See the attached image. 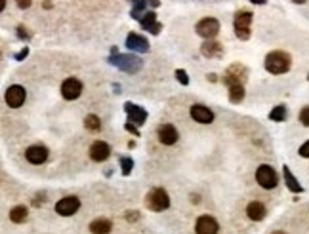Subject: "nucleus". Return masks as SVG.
I'll use <instances>...</instances> for the list:
<instances>
[{
	"instance_id": "1",
	"label": "nucleus",
	"mask_w": 309,
	"mask_h": 234,
	"mask_svg": "<svg viewBox=\"0 0 309 234\" xmlns=\"http://www.w3.org/2000/svg\"><path fill=\"white\" fill-rule=\"evenodd\" d=\"M292 67V57L286 52L275 50V52H269L265 55V71L271 74H284L288 73Z\"/></svg>"
},
{
	"instance_id": "19",
	"label": "nucleus",
	"mask_w": 309,
	"mask_h": 234,
	"mask_svg": "<svg viewBox=\"0 0 309 234\" xmlns=\"http://www.w3.org/2000/svg\"><path fill=\"white\" fill-rule=\"evenodd\" d=\"M201 52L204 57H208V59H212V57H222L223 55V46L220 44V42H214V40H206L204 44H202Z\"/></svg>"
},
{
	"instance_id": "37",
	"label": "nucleus",
	"mask_w": 309,
	"mask_h": 234,
	"mask_svg": "<svg viewBox=\"0 0 309 234\" xmlns=\"http://www.w3.org/2000/svg\"><path fill=\"white\" fill-rule=\"evenodd\" d=\"M250 2H252V4H265L267 0H250Z\"/></svg>"
},
{
	"instance_id": "36",
	"label": "nucleus",
	"mask_w": 309,
	"mask_h": 234,
	"mask_svg": "<svg viewBox=\"0 0 309 234\" xmlns=\"http://www.w3.org/2000/svg\"><path fill=\"white\" fill-rule=\"evenodd\" d=\"M126 219L128 221H136V219H138V211H128Z\"/></svg>"
},
{
	"instance_id": "22",
	"label": "nucleus",
	"mask_w": 309,
	"mask_h": 234,
	"mask_svg": "<svg viewBox=\"0 0 309 234\" xmlns=\"http://www.w3.org/2000/svg\"><path fill=\"white\" fill-rule=\"evenodd\" d=\"M113 228V223L109 219H94L90 223V232L92 234H109Z\"/></svg>"
},
{
	"instance_id": "38",
	"label": "nucleus",
	"mask_w": 309,
	"mask_h": 234,
	"mask_svg": "<svg viewBox=\"0 0 309 234\" xmlns=\"http://www.w3.org/2000/svg\"><path fill=\"white\" fill-rule=\"evenodd\" d=\"M149 4H151L153 8H157L159 6V0H149Z\"/></svg>"
},
{
	"instance_id": "40",
	"label": "nucleus",
	"mask_w": 309,
	"mask_h": 234,
	"mask_svg": "<svg viewBox=\"0 0 309 234\" xmlns=\"http://www.w3.org/2000/svg\"><path fill=\"white\" fill-rule=\"evenodd\" d=\"M4 8H6V0H2V10H4Z\"/></svg>"
},
{
	"instance_id": "10",
	"label": "nucleus",
	"mask_w": 309,
	"mask_h": 234,
	"mask_svg": "<svg viewBox=\"0 0 309 234\" xmlns=\"http://www.w3.org/2000/svg\"><path fill=\"white\" fill-rule=\"evenodd\" d=\"M157 135H159V141L162 145H168V147L176 145L178 139H180V134H178V130L172 124H161L157 127Z\"/></svg>"
},
{
	"instance_id": "8",
	"label": "nucleus",
	"mask_w": 309,
	"mask_h": 234,
	"mask_svg": "<svg viewBox=\"0 0 309 234\" xmlns=\"http://www.w3.org/2000/svg\"><path fill=\"white\" fill-rule=\"evenodd\" d=\"M81 94H82V82L79 80V78L71 76L67 80H63V84H61V95H63V99L74 101L81 97Z\"/></svg>"
},
{
	"instance_id": "24",
	"label": "nucleus",
	"mask_w": 309,
	"mask_h": 234,
	"mask_svg": "<svg viewBox=\"0 0 309 234\" xmlns=\"http://www.w3.org/2000/svg\"><path fill=\"white\" fill-rule=\"evenodd\" d=\"M132 2V17L134 19H141V15L147 12V4L149 0H130Z\"/></svg>"
},
{
	"instance_id": "4",
	"label": "nucleus",
	"mask_w": 309,
	"mask_h": 234,
	"mask_svg": "<svg viewBox=\"0 0 309 234\" xmlns=\"http://www.w3.org/2000/svg\"><path fill=\"white\" fill-rule=\"evenodd\" d=\"M254 15L248 10H241L235 14V21H233V27H235V34L239 40H248L250 38V25H252Z\"/></svg>"
},
{
	"instance_id": "39",
	"label": "nucleus",
	"mask_w": 309,
	"mask_h": 234,
	"mask_svg": "<svg viewBox=\"0 0 309 234\" xmlns=\"http://www.w3.org/2000/svg\"><path fill=\"white\" fill-rule=\"evenodd\" d=\"M296 4H303V2H305V0H294Z\"/></svg>"
},
{
	"instance_id": "9",
	"label": "nucleus",
	"mask_w": 309,
	"mask_h": 234,
	"mask_svg": "<svg viewBox=\"0 0 309 234\" xmlns=\"http://www.w3.org/2000/svg\"><path fill=\"white\" fill-rule=\"evenodd\" d=\"M27 99V92H25V88L20 86V84H14V86H10L6 90V103L8 107L12 109H20L23 103Z\"/></svg>"
},
{
	"instance_id": "5",
	"label": "nucleus",
	"mask_w": 309,
	"mask_h": 234,
	"mask_svg": "<svg viewBox=\"0 0 309 234\" xmlns=\"http://www.w3.org/2000/svg\"><path fill=\"white\" fill-rule=\"evenodd\" d=\"M256 181H258V185L262 188L271 190V188H275L279 185V175L269 164H262L256 169Z\"/></svg>"
},
{
	"instance_id": "18",
	"label": "nucleus",
	"mask_w": 309,
	"mask_h": 234,
	"mask_svg": "<svg viewBox=\"0 0 309 234\" xmlns=\"http://www.w3.org/2000/svg\"><path fill=\"white\" fill-rule=\"evenodd\" d=\"M141 27L145 29V31H149L151 34H159L162 31V25L157 21V14L154 12H145L143 14V17L140 19Z\"/></svg>"
},
{
	"instance_id": "32",
	"label": "nucleus",
	"mask_w": 309,
	"mask_h": 234,
	"mask_svg": "<svg viewBox=\"0 0 309 234\" xmlns=\"http://www.w3.org/2000/svg\"><path fill=\"white\" fill-rule=\"evenodd\" d=\"M298 153H300V156H303V158H309V141H305V143H303Z\"/></svg>"
},
{
	"instance_id": "16",
	"label": "nucleus",
	"mask_w": 309,
	"mask_h": 234,
	"mask_svg": "<svg viewBox=\"0 0 309 234\" xmlns=\"http://www.w3.org/2000/svg\"><path fill=\"white\" fill-rule=\"evenodd\" d=\"M111 156V147L105 141H95L90 147V158L94 162H105Z\"/></svg>"
},
{
	"instance_id": "27",
	"label": "nucleus",
	"mask_w": 309,
	"mask_h": 234,
	"mask_svg": "<svg viewBox=\"0 0 309 234\" xmlns=\"http://www.w3.org/2000/svg\"><path fill=\"white\" fill-rule=\"evenodd\" d=\"M84 126H86V130H90V132H100L101 120L95 114H88L86 118H84Z\"/></svg>"
},
{
	"instance_id": "14",
	"label": "nucleus",
	"mask_w": 309,
	"mask_h": 234,
	"mask_svg": "<svg viewBox=\"0 0 309 234\" xmlns=\"http://www.w3.org/2000/svg\"><path fill=\"white\" fill-rule=\"evenodd\" d=\"M189 114H191V118L195 122H199V124H210V122H214V113H212L206 105H201V103L193 105L191 111H189Z\"/></svg>"
},
{
	"instance_id": "6",
	"label": "nucleus",
	"mask_w": 309,
	"mask_h": 234,
	"mask_svg": "<svg viewBox=\"0 0 309 234\" xmlns=\"http://www.w3.org/2000/svg\"><path fill=\"white\" fill-rule=\"evenodd\" d=\"M195 31L199 36L206 38V40H212V38H216V34L220 33V21L216 17H204L195 25Z\"/></svg>"
},
{
	"instance_id": "35",
	"label": "nucleus",
	"mask_w": 309,
	"mask_h": 234,
	"mask_svg": "<svg viewBox=\"0 0 309 234\" xmlns=\"http://www.w3.org/2000/svg\"><path fill=\"white\" fill-rule=\"evenodd\" d=\"M126 130H128V132H132V134H134L136 137L140 135V132H138V127H136V124H132V122H128V124H126Z\"/></svg>"
},
{
	"instance_id": "26",
	"label": "nucleus",
	"mask_w": 309,
	"mask_h": 234,
	"mask_svg": "<svg viewBox=\"0 0 309 234\" xmlns=\"http://www.w3.org/2000/svg\"><path fill=\"white\" fill-rule=\"evenodd\" d=\"M269 118L273 122H284L286 120V107H284V105H277V107L269 113Z\"/></svg>"
},
{
	"instance_id": "17",
	"label": "nucleus",
	"mask_w": 309,
	"mask_h": 234,
	"mask_svg": "<svg viewBox=\"0 0 309 234\" xmlns=\"http://www.w3.org/2000/svg\"><path fill=\"white\" fill-rule=\"evenodd\" d=\"M126 48H130L132 52H140V54H145L149 52V42L145 36H141L138 33H130L126 36Z\"/></svg>"
},
{
	"instance_id": "34",
	"label": "nucleus",
	"mask_w": 309,
	"mask_h": 234,
	"mask_svg": "<svg viewBox=\"0 0 309 234\" xmlns=\"http://www.w3.org/2000/svg\"><path fill=\"white\" fill-rule=\"evenodd\" d=\"M29 55V48L25 46L23 48V50H21L20 54H15V61H21V59H25V57H27Z\"/></svg>"
},
{
	"instance_id": "23",
	"label": "nucleus",
	"mask_w": 309,
	"mask_h": 234,
	"mask_svg": "<svg viewBox=\"0 0 309 234\" xmlns=\"http://www.w3.org/2000/svg\"><path fill=\"white\" fill-rule=\"evenodd\" d=\"M27 217H29V211L25 206H15L10 209V221H12V223H17V225H20V223H25Z\"/></svg>"
},
{
	"instance_id": "30",
	"label": "nucleus",
	"mask_w": 309,
	"mask_h": 234,
	"mask_svg": "<svg viewBox=\"0 0 309 234\" xmlns=\"http://www.w3.org/2000/svg\"><path fill=\"white\" fill-rule=\"evenodd\" d=\"M176 78H178V80L182 82L183 86H187V84H189L187 73H185V71H183V69H178V71H176Z\"/></svg>"
},
{
	"instance_id": "29",
	"label": "nucleus",
	"mask_w": 309,
	"mask_h": 234,
	"mask_svg": "<svg viewBox=\"0 0 309 234\" xmlns=\"http://www.w3.org/2000/svg\"><path fill=\"white\" fill-rule=\"evenodd\" d=\"M300 122H302L303 126L309 127V105H307V107H303L302 111H300Z\"/></svg>"
},
{
	"instance_id": "15",
	"label": "nucleus",
	"mask_w": 309,
	"mask_h": 234,
	"mask_svg": "<svg viewBox=\"0 0 309 234\" xmlns=\"http://www.w3.org/2000/svg\"><path fill=\"white\" fill-rule=\"evenodd\" d=\"M48 148L44 145H33V147H29L25 151V158L27 162L34 164V166H38V164H44L48 160Z\"/></svg>"
},
{
	"instance_id": "7",
	"label": "nucleus",
	"mask_w": 309,
	"mask_h": 234,
	"mask_svg": "<svg viewBox=\"0 0 309 234\" xmlns=\"http://www.w3.org/2000/svg\"><path fill=\"white\" fill-rule=\"evenodd\" d=\"M81 207V200L76 196H63L61 200L55 202V214H60L61 217H71L79 211Z\"/></svg>"
},
{
	"instance_id": "21",
	"label": "nucleus",
	"mask_w": 309,
	"mask_h": 234,
	"mask_svg": "<svg viewBox=\"0 0 309 234\" xmlns=\"http://www.w3.org/2000/svg\"><path fill=\"white\" fill-rule=\"evenodd\" d=\"M282 177H284V183H286V187H288V190H292V193H302L303 187L300 185V181L296 179L294 175H292V172H290L288 166L282 167Z\"/></svg>"
},
{
	"instance_id": "20",
	"label": "nucleus",
	"mask_w": 309,
	"mask_h": 234,
	"mask_svg": "<svg viewBox=\"0 0 309 234\" xmlns=\"http://www.w3.org/2000/svg\"><path fill=\"white\" fill-rule=\"evenodd\" d=\"M267 214V209L263 206L262 202H250L248 206H246V215H248V219L252 221H262Z\"/></svg>"
},
{
	"instance_id": "31",
	"label": "nucleus",
	"mask_w": 309,
	"mask_h": 234,
	"mask_svg": "<svg viewBox=\"0 0 309 234\" xmlns=\"http://www.w3.org/2000/svg\"><path fill=\"white\" fill-rule=\"evenodd\" d=\"M17 36H20L21 40H27L29 36H31V34L27 33V29L23 27V25H20V27H17Z\"/></svg>"
},
{
	"instance_id": "33",
	"label": "nucleus",
	"mask_w": 309,
	"mask_h": 234,
	"mask_svg": "<svg viewBox=\"0 0 309 234\" xmlns=\"http://www.w3.org/2000/svg\"><path fill=\"white\" fill-rule=\"evenodd\" d=\"M15 4H17V8H21V10H27V8H31L33 0H15Z\"/></svg>"
},
{
	"instance_id": "41",
	"label": "nucleus",
	"mask_w": 309,
	"mask_h": 234,
	"mask_svg": "<svg viewBox=\"0 0 309 234\" xmlns=\"http://www.w3.org/2000/svg\"><path fill=\"white\" fill-rule=\"evenodd\" d=\"M273 234H286V232H282V230H275Z\"/></svg>"
},
{
	"instance_id": "28",
	"label": "nucleus",
	"mask_w": 309,
	"mask_h": 234,
	"mask_svg": "<svg viewBox=\"0 0 309 234\" xmlns=\"http://www.w3.org/2000/svg\"><path fill=\"white\" fill-rule=\"evenodd\" d=\"M121 167H122V175H130L132 167H134V160H132V158H128V156H122Z\"/></svg>"
},
{
	"instance_id": "11",
	"label": "nucleus",
	"mask_w": 309,
	"mask_h": 234,
	"mask_svg": "<svg viewBox=\"0 0 309 234\" xmlns=\"http://www.w3.org/2000/svg\"><path fill=\"white\" fill-rule=\"evenodd\" d=\"M220 230V225H218V221L214 217H210V215H201L195 223V232L197 234H218Z\"/></svg>"
},
{
	"instance_id": "13",
	"label": "nucleus",
	"mask_w": 309,
	"mask_h": 234,
	"mask_svg": "<svg viewBox=\"0 0 309 234\" xmlns=\"http://www.w3.org/2000/svg\"><path fill=\"white\" fill-rule=\"evenodd\" d=\"M124 111L128 114V122H132L136 126H141V124H145L147 120V111L140 105H134V103H126L124 105Z\"/></svg>"
},
{
	"instance_id": "2",
	"label": "nucleus",
	"mask_w": 309,
	"mask_h": 234,
	"mask_svg": "<svg viewBox=\"0 0 309 234\" xmlns=\"http://www.w3.org/2000/svg\"><path fill=\"white\" fill-rule=\"evenodd\" d=\"M145 206L151 209V211H164L168 209L170 206V196L164 188H151L145 196Z\"/></svg>"
},
{
	"instance_id": "25",
	"label": "nucleus",
	"mask_w": 309,
	"mask_h": 234,
	"mask_svg": "<svg viewBox=\"0 0 309 234\" xmlns=\"http://www.w3.org/2000/svg\"><path fill=\"white\" fill-rule=\"evenodd\" d=\"M242 99H244V86H242V84H233V86H229V101L235 103V105H239Z\"/></svg>"
},
{
	"instance_id": "42",
	"label": "nucleus",
	"mask_w": 309,
	"mask_h": 234,
	"mask_svg": "<svg viewBox=\"0 0 309 234\" xmlns=\"http://www.w3.org/2000/svg\"><path fill=\"white\" fill-rule=\"evenodd\" d=\"M307 80H309V76H307Z\"/></svg>"
},
{
	"instance_id": "12",
	"label": "nucleus",
	"mask_w": 309,
	"mask_h": 234,
	"mask_svg": "<svg viewBox=\"0 0 309 234\" xmlns=\"http://www.w3.org/2000/svg\"><path fill=\"white\" fill-rule=\"evenodd\" d=\"M244 78H246V69L242 67V65H239V63L231 65V67L225 71V74H223V82H225L227 86H233V84H242V82H244Z\"/></svg>"
},
{
	"instance_id": "3",
	"label": "nucleus",
	"mask_w": 309,
	"mask_h": 234,
	"mask_svg": "<svg viewBox=\"0 0 309 234\" xmlns=\"http://www.w3.org/2000/svg\"><path fill=\"white\" fill-rule=\"evenodd\" d=\"M111 63H113L114 67H119L121 71L130 74L140 73L141 67H143V61L138 55L132 54H117V57H111Z\"/></svg>"
}]
</instances>
